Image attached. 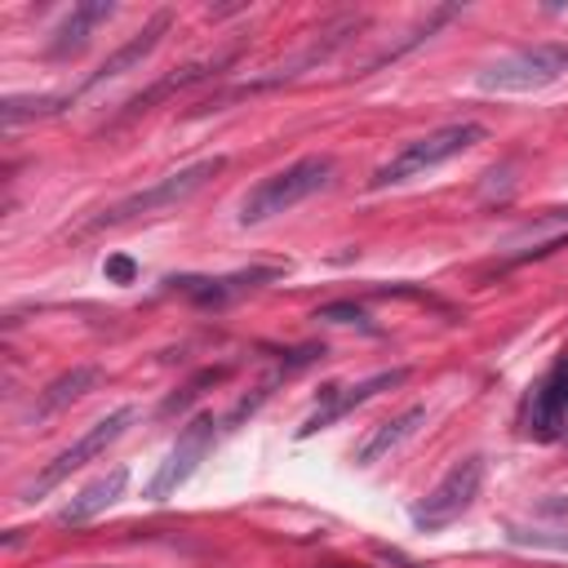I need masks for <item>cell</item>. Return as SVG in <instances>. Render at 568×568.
<instances>
[{
	"label": "cell",
	"instance_id": "1",
	"mask_svg": "<svg viewBox=\"0 0 568 568\" xmlns=\"http://www.w3.org/2000/svg\"><path fill=\"white\" fill-rule=\"evenodd\" d=\"M484 138H488V129H484L479 120L439 124V129H430V133H422V138L404 142L386 164H377V169H373V178H368V191H386V186H399V182H408V178H422V173H430V169L448 164L453 155H462V151L479 146Z\"/></svg>",
	"mask_w": 568,
	"mask_h": 568
},
{
	"label": "cell",
	"instance_id": "2",
	"mask_svg": "<svg viewBox=\"0 0 568 568\" xmlns=\"http://www.w3.org/2000/svg\"><path fill=\"white\" fill-rule=\"evenodd\" d=\"M333 155H302L293 160L288 169L262 178L244 200H240V226H257V222H271L288 209H297L302 200L320 195L328 182H333Z\"/></svg>",
	"mask_w": 568,
	"mask_h": 568
},
{
	"label": "cell",
	"instance_id": "3",
	"mask_svg": "<svg viewBox=\"0 0 568 568\" xmlns=\"http://www.w3.org/2000/svg\"><path fill=\"white\" fill-rule=\"evenodd\" d=\"M226 169V160L222 155H209V160H195V164H186V169H178V173H169V178H160V182H151V186H142V191H133V195H124V200H115L111 209H102V213H93L84 226H80V235H93V231H111V226H124V222H138V217H146V213H160V209H173V204H182V200H191L209 178H217Z\"/></svg>",
	"mask_w": 568,
	"mask_h": 568
},
{
	"label": "cell",
	"instance_id": "4",
	"mask_svg": "<svg viewBox=\"0 0 568 568\" xmlns=\"http://www.w3.org/2000/svg\"><path fill=\"white\" fill-rule=\"evenodd\" d=\"M564 75H568V44L541 40V44H524V49L493 58L475 80L484 93H537V89L559 84Z\"/></svg>",
	"mask_w": 568,
	"mask_h": 568
},
{
	"label": "cell",
	"instance_id": "5",
	"mask_svg": "<svg viewBox=\"0 0 568 568\" xmlns=\"http://www.w3.org/2000/svg\"><path fill=\"white\" fill-rule=\"evenodd\" d=\"M133 422H138V408H133V404H124V408H115V413L98 417V422H93L75 444H67V448H62V453H58V457L36 475V479H31V484H22V501H40L49 488H58L62 479H71V475H75L80 466H89L93 457H102V453H106V448H111V444H115Z\"/></svg>",
	"mask_w": 568,
	"mask_h": 568
},
{
	"label": "cell",
	"instance_id": "6",
	"mask_svg": "<svg viewBox=\"0 0 568 568\" xmlns=\"http://www.w3.org/2000/svg\"><path fill=\"white\" fill-rule=\"evenodd\" d=\"M479 488H484V453H466V457H457V462L439 475V484H435L408 515H413V524H417L422 532H439V528H448L453 519H462V515L475 506Z\"/></svg>",
	"mask_w": 568,
	"mask_h": 568
},
{
	"label": "cell",
	"instance_id": "7",
	"mask_svg": "<svg viewBox=\"0 0 568 568\" xmlns=\"http://www.w3.org/2000/svg\"><path fill=\"white\" fill-rule=\"evenodd\" d=\"M213 435H217V422H213V413H195L182 430H178V439H173V448H169V457L155 466V475H151V484H146V497L151 501H164V497H173L195 470H200V462L209 457V448H213Z\"/></svg>",
	"mask_w": 568,
	"mask_h": 568
},
{
	"label": "cell",
	"instance_id": "8",
	"mask_svg": "<svg viewBox=\"0 0 568 568\" xmlns=\"http://www.w3.org/2000/svg\"><path fill=\"white\" fill-rule=\"evenodd\" d=\"M399 382H408V368L399 364V368H382V373H368V377H359L355 386H324V399L306 413V422L297 426V439H311L315 430H328L333 422H342L346 413H355L359 404H368L373 395H382V390H395Z\"/></svg>",
	"mask_w": 568,
	"mask_h": 568
},
{
	"label": "cell",
	"instance_id": "9",
	"mask_svg": "<svg viewBox=\"0 0 568 568\" xmlns=\"http://www.w3.org/2000/svg\"><path fill=\"white\" fill-rule=\"evenodd\" d=\"M524 435L541 439V444L568 435V355H559L555 368L528 390V399H524Z\"/></svg>",
	"mask_w": 568,
	"mask_h": 568
},
{
	"label": "cell",
	"instance_id": "10",
	"mask_svg": "<svg viewBox=\"0 0 568 568\" xmlns=\"http://www.w3.org/2000/svg\"><path fill=\"white\" fill-rule=\"evenodd\" d=\"M169 13H155L138 36H129L111 58H102V67L98 71H89L84 80H80V89H71V98H84V93H93V89H102L106 80H115V75H124V71H133V67H142L151 53H155V44H160V36L169 31Z\"/></svg>",
	"mask_w": 568,
	"mask_h": 568
},
{
	"label": "cell",
	"instance_id": "11",
	"mask_svg": "<svg viewBox=\"0 0 568 568\" xmlns=\"http://www.w3.org/2000/svg\"><path fill=\"white\" fill-rule=\"evenodd\" d=\"M275 275H280L275 266L231 271V275H217V280H209V275H173V280H169V288H173V293H182V297H191L195 306H226V302L244 297L248 288H257V284H266V280H275Z\"/></svg>",
	"mask_w": 568,
	"mask_h": 568
},
{
	"label": "cell",
	"instance_id": "12",
	"mask_svg": "<svg viewBox=\"0 0 568 568\" xmlns=\"http://www.w3.org/2000/svg\"><path fill=\"white\" fill-rule=\"evenodd\" d=\"M124 488H129V466H111V470H102L98 479H89L53 519L67 528V524H84V519H93V515H102L106 506H115L120 497H124Z\"/></svg>",
	"mask_w": 568,
	"mask_h": 568
},
{
	"label": "cell",
	"instance_id": "13",
	"mask_svg": "<svg viewBox=\"0 0 568 568\" xmlns=\"http://www.w3.org/2000/svg\"><path fill=\"white\" fill-rule=\"evenodd\" d=\"M115 18V4L111 0H84V4H75L58 27H53V40H49V58H75L84 44H89V36H93V27H102V22H111Z\"/></svg>",
	"mask_w": 568,
	"mask_h": 568
},
{
	"label": "cell",
	"instance_id": "14",
	"mask_svg": "<svg viewBox=\"0 0 568 568\" xmlns=\"http://www.w3.org/2000/svg\"><path fill=\"white\" fill-rule=\"evenodd\" d=\"M426 422V404H408L404 413H395L390 422H382V426H373L368 430V439L355 448V466H373V462H382L386 453H395L408 435H417V426Z\"/></svg>",
	"mask_w": 568,
	"mask_h": 568
},
{
	"label": "cell",
	"instance_id": "15",
	"mask_svg": "<svg viewBox=\"0 0 568 568\" xmlns=\"http://www.w3.org/2000/svg\"><path fill=\"white\" fill-rule=\"evenodd\" d=\"M231 58H235V53H222V58H213V62H191V67H182V71H173V75L155 80L151 89H142V93H133V98L124 102L120 120H129V115L146 111L151 102H160V98H169V93H178V89H186V84H200V80H209V75H213V71H222V67H226Z\"/></svg>",
	"mask_w": 568,
	"mask_h": 568
},
{
	"label": "cell",
	"instance_id": "16",
	"mask_svg": "<svg viewBox=\"0 0 568 568\" xmlns=\"http://www.w3.org/2000/svg\"><path fill=\"white\" fill-rule=\"evenodd\" d=\"M102 382V368L98 364H75L71 373H58L40 395H36V417H49V413H58V408H67L71 399H80L89 386H98Z\"/></svg>",
	"mask_w": 568,
	"mask_h": 568
},
{
	"label": "cell",
	"instance_id": "17",
	"mask_svg": "<svg viewBox=\"0 0 568 568\" xmlns=\"http://www.w3.org/2000/svg\"><path fill=\"white\" fill-rule=\"evenodd\" d=\"M222 377H226V368H204V373H200V377H191L178 395H169L160 413H178V408H186L191 399H200V395H204V386H213V382H222Z\"/></svg>",
	"mask_w": 568,
	"mask_h": 568
},
{
	"label": "cell",
	"instance_id": "18",
	"mask_svg": "<svg viewBox=\"0 0 568 568\" xmlns=\"http://www.w3.org/2000/svg\"><path fill=\"white\" fill-rule=\"evenodd\" d=\"M315 320H328V324H364V306L355 302H328L315 311Z\"/></svg>",
	"mask_w": 568,
	"mask_h": 568
},
{
	"label": "cell",
	"instance_id": "19",
	"mask_svg": "<svg viewBox=\"0 0 568 568\" xmlns=\"http://www.w3.org/2000/svg\"><path fill=\"white\" fill-rule=\"evenodd\" d=\"M102 275H106L111 284H133V280H138V262L124 257V253H111V257L102 262Z\"/></svg>",
	"mask_w": 568,
	"mask_h": 568
},
{
	"label": "cell",
	"instance_id": "20",
	"mask_svg": "<svg viewBox=\"0 0 568 568\" xmlns=\"http://www.w3.org/2000/svg\"><path fill=\"white\" fill-rule=\"evenodd\" d=\"M266 395H271V382H266V386H262V390H257V404H262V399H266ZM244 413H253V399H248V404H240V408H235V417H231V422H240V417H244Z\"/></svg>",
	"mask_w": 568,
	"mask_h": 568
}]
</instances>
